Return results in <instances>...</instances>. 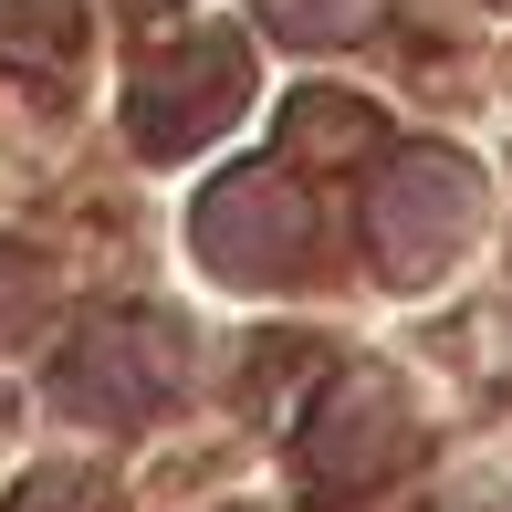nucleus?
Returning a JSON list of instances; mask_svg holds the SVG:
<instances>
[{"label":"nucleus","mask_w":512,"mask_h":512,"mask_svg":"<svg viewBox=\"0 0 512 512\" xmlns=\"http://www.w3.org/2000/svg\"><path fill=\"white\" fill-rule=\"evenodd\" d=\"M199 262L220 272V283H293V272L314 262V199L293 168H230L220 189L199 199Z\"/></svg>","instance_id":"obj_4"},{"label":"nucleus","mask_w":512,"mask_h":512,"mask_svg":"<svg viewBox=\"0 0 512 512\" xmlns=\"http://www.w3.org/2000/svg\"><path fill=\"white\" fill-rule=\"evenodd\" d=\"M178 387H189V335H178L168 314H95L53 356V398L74 418H105V429L168 408Z\"/></svg>","instance_id":"obj_2"},{"label":"nucleus","mask_w":512,"mask_h":512,"mask_svg":"<svg viewBox=\"0 0 512 512\" xmlns=\"http://www.w3.org/2000/svg\"><path fill=\"white\" fill-rule=\"evenodd\" d=\"M314 471L324 481H377V471H398L408 460V408H398V387L387 377H345L335 398L314 408Z\"/></svg>","instance_id":"obj_5"},{"label":"nucleus","mask_w":512,"mask_h":512,"mask_svg":"<svg viewBox=\"0 0 512 512\" xmlns=\"http://www.w3.org/2000/svg\"><path fill=\"white\" fill-rule=\"evenodd\" d=\"M481 230V168L450 147H398L366 189V241H377L387 283H439Z\"/></svg>","instance_id":"obj_1"},{"label":"nucleus","mask_w":512,"mask_h":512,"mask_svg":"<svg viewBox=\"0 0 512 512\" xmlns=\"http://www.w3.org/2000/svg\"><path fill=\"white\" fill-rule=\"evenodd\" d=\"M241 105H251V53H241V32H178L168 53L136 63L126 136H136L147 157H189V147H209Z\"/></svg>","instance_id":"obj_3"},{"label":"nucleus","mask_w":512,"mask_h":512,"mask_svg":"<svg viewBox=\"0 0 512 512\" xmlns=\"http://www.w3.org/2000/svg\"><path fill=\"white\" fill-rule=\"evenodd\" d=\"M262 21L283 42H304V53H335V42L377 32V0H262Z\"/></svg>","instance_id":"obj_7"},{"label":"nucleus","mask_w":512,"mask_h":512,"mask_svg":"<svg viewBox=\"0 0 512 512\" xmlns=\"http://www.w3.org/2000/svg\"><path fill=\"white\" fill-rule=\"evenodd\" d=\"M84 42L74 0H0V63H21V74H63Z\"/></svg>","instance_id":"obj_6"}]
</instances>
